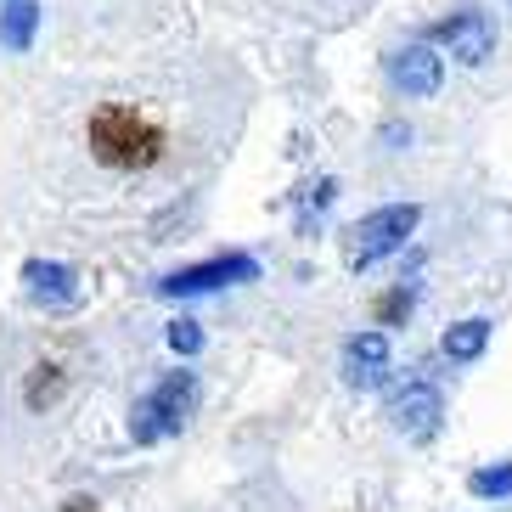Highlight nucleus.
<instances>
[{"label":"nucleus","mask_w":512,"mask_h":512,"mask_svg":"<svg viewBox=\"0 0 512 512\" xmlns=\"http://www.w3.org/2000/svg\"><path fill=\"white\" fill-rule=\"evenodd\" d=\"M332 203V181H316L310 186V197H304V220H310V214H321Z\"/></svg>","instance_id":"nucleus-16"},{"label":"nucleus","mask_w":512,"mask_h":512,"mask_svg":"<svg viewBox=\"0 0 512 512\" xmlns=\"http://www.w3.org/2000/svg\"><path fill=\"white\" fill-rule=\"evenodd\" d=\"M467 490H473V496H512V462H496V467H479V473H473V479H467Z\"/></svg>","instance_id":"nucleus-12"},{"label":"nucleus","mask_w":512,"mask_h":512,"mask_svg":"<svg viewBox=\"0 0 512 512\" xmlns=\"http://www.w3.org/2000/svg\"><path fill=\"white\" fill-rule=\"evenodd\" d=\"M389 417H394V428H400L406 439H434L439 417H445V400H439L434 383H411V389L394 394Z\"/></svg>","instance_id":"nucleus-7"},{"label":"nucleus","mask_w":512,"mask_h":512,"mask_svg":"<svg viewBox=\"0 0 512 512\" xmlns=\"http://www.w3.org/2000/svg\"><path fill=\"white\" fill-rule=\"evenodd\" d=\"M62 394V372L57 366H34V377H29V406L40 411V406H51Z\"/></svg>","instance_id":"nucleus-13"},{"label":"nucleus","mask_w":512,"mask_h":512,"mask_svg":"<svg viewBox=\"0 0 512 512\" xmlns=\"http://www.w3.org/2000/svg\"><path fill=\"white\" fill-rule=\"evenodd\" d=\"M383 372H389V338L383 332H355L344 344V377L355 389H372V383H383Z\"/></svg>","instance_id":"nucleus-9"},{"label":"nucleus","mask_w":512,"mask_h":512,"mask_svg":"<svg viewBox=\"0 0 512 512\" xmlns=\"http://www.w3.org/2000/svg\"><path fill=\"white\" fill-rule=\"evenodd\" d=\"M422 226V209L417 203H383V209L361 214L349 226V265H377L383 254L406 248V237Z\"/></svg>","instance_id":"nucleus-3"},{"label":"nucleus","mask_w":512,"mask_h":512,"mask_svg":"<svg viewBox=\"0 0 512 512\" xmlns=\"http://www.w3.org/2000/svg\"><path fill=\"white\" fill-rule=\"evenodd\" d=\"M164 338H169V349H175L181 361H192L197 349H203V327H197V321H175V327H169Z\"/></svg>","instance_id":"nucleus-14"},{"label":"nucleus","mask_w":512,"mask_h":512,"mask_svg":"<svg viewBox=\"0 0 512 512\" xmlns=\"http://www.w3.org/2000/svg\"><path fill=\"white\" fill-rule=\"evenodd\" d=\"M62 512H96L91 496H74V501H62Z\"/></svg>","instance_id":"nucleus-17"},{"label":"nucleus","mask_w":512,"mask_h":512,"mask_svg":"<svg viewBox=\"0 0 512 512\" xmlns=\"http://www.w3.org/2000/svg\"><path fill=\"white\" fill-rule=\"evenodd\" d=\"M91 152L107 169H147L164 158V136H158V124L141 119L136 107L107 102L91 113Z\"/></svg>","instance_id":"nucleus-1"},{"label":"nucleus","mask_w":512,"mask_h":512,"mask_svg":"<svg viewBox=\"0 0 512 512\" xmlns=\"http://www.w3.org/2000/svg\"><path fill=\"white\" fill-rule=\"evenodd\" d=\"M484 344H490V321L484 316H467L445 332V355H451V361H479Z\"/></svg>","instance_id":"nucleus-11"},{"label":"nucleus","mask_w":512,"mask_h":512,"mask_svg":"<svg viewBox=\"0 0 512 512\" xmlns=\"http://www.w3.org/2000/svg\"><path fill=\"white\" fill-rule=\"evenodd\" d=\"M242 282H259V259L220 254V259H203V265H186V271L164 276L158 299H197V293H220V287H242Z\"/></svg>","instance_id":"nucleus-4"},{"label":"nucleus","mask_w":512,"mask_h":512,"mask_svg":"<svg viewBox=\"0 0 512 512\" xmlns=\"http://www.w3.org/2000/svg\"><path fill=\"white\" fill-rule=\"evenodd\" d=\"M406 310H411V287H406V282L394 287V293H383V299H377V321H400Z\"/></svg>","instance_id":"nucleus-15"},{"label":"nucleus","mask_w":512,"mask_h":512,"mask_svg":"<svg viewBox=\"0 0 512 512\" xmlns=\"http://www.w3.org/2000/svg\"><path fill=\"white\" fill-rule=\"evenodd\" d=\"M434 46L451 62H462V68H479L496 51V23H490V12L467 6V12H451L445 23H434Z\"/></svg>","instance_id":"nucleus-5"},{"label":"nucleus","mask_w":512,"mask_h":512,"mask_svg":"<svg viewBox=\"0 0 512 512\" xmlns=\"http://www.w3.org/2000/svg\"><path fill=\"white\" fill-rule=\"evenodd\" d=\"M23 293L34 304H46V310H62V304L79 299V271L62 265V259H29L23 265Z\"/></svg>","instance_id":"nucleus-8"},{"label":"nucleus","mask_w":512,"mask_h":512,"mask_svg":"<svg viewBox=\"0 0 512 512\" xmlns=\"http://www.w3.org/2000/svg\"><path fill=\"white\" fill-rule=\"evenodd\" d=\"M34 29H40V0H6V12H0V46L29 51Z\"/></svg>","instance_id":"nucleus-10"},{"label":"nucleus","mask_w":512,"mask_h":512,"mask_svg":"<svg viewBox=\"0 0 512 512\" xmlns=\"http://www.w3.org/2000/svg\"><path fill=\"white\" fill-rule=\"evenodd\" d=\"M192 411H197V377L181 366V372L158 377L152 394L136 400V411H130V439L136 445H158V439L181 434L186 422H192Z\"/></svg>","instance_id":"nucleus-2"},{"label":"nucleus","mask_w":512,"mask_h":512,"mask_svg":"<svg viewBox=\"0 0 512 512\" xmlns=\"http://www.w3.org/2000/svg\"><path fill=\"white\" fill-rule=\"evenodd\" d=\"M389 79L406 96L428 102V96L445 85V57H439L434 46H406V51H394V57H389Z\"/></svg>","instance_id":"nucleus-6"}]
</instances>
